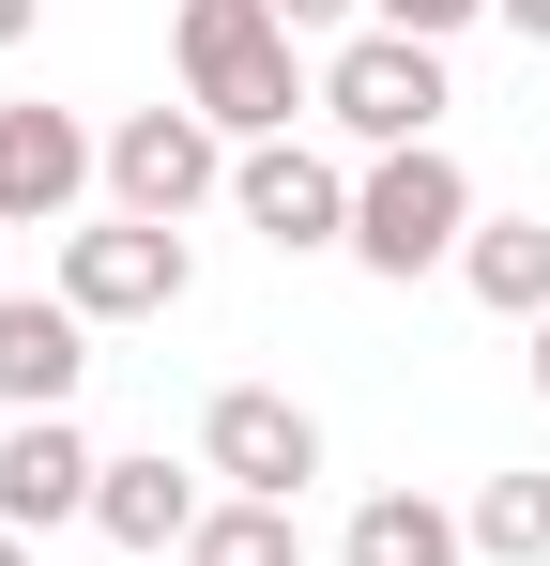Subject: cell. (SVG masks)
Instances as JSON below:
<instances>
[{"label":"cell","mask_w":550,"mask_h":566,"mask_svg":"<svg viewBox=\"0 0 550 566\" xmlns=\"http://www.w3.org/2000/svg\"><path fill=\"white\" fill-rule=\"evenodd\" d=\"M92 490H107V460L77 444V413H15V429H0V521H15V536L92 521Z\"/></svg>","instance_id":"9"},{"label":"cell","mask_w":550,"mask_h":566,"mask_svg":"<svg viewBox=\"0 0 550 566\" xmlns=\"http://www.w3.org/2000/svg\"><path fill=\"white\" fill-rule=\"evenodd\" d=\"M489 15H505V31H520V46H550V0H489Z\"/></svg>","instance_id":"18"},{"label":"cell","mask_w":550,"mask_h":566,"mask_svg":"<svg viewBox=\"0 0 550 566\" xmlns=\"http://www.w3.org/2000/svg\"><path fill=\"white\" fill-rule=\"evenodd\" d=\"M275 15H290V31H337V15H367V0H275Z\"/></svg>","instance_id":"17"},{"label":"cell","mask_w":550,"mask_h":566,"mask_svg":"<svg viewBox=\"0 0 550 566\" xmlns=\"http://www.w3.org/2000/svg\"><path fill=\"white\" fill-rule=\"evenodd\" d=\"M214 185H230V138H214L199 107H123V123H107V199H123V214L183 230Z\"/></svg>","instance_id":"6"},{"label":"cell","mask_w":550,"mask_h":566,"mask_svg":"<svg viewBox=\"0 0 550 566\" xmlns=\"http://www.w3.org/2000/svg\"><path fill=\"white\" fill-rule=\"evenodd\" d=\"M77 368H92V322L62 291H0V413H77Z\"/></svg>","instance_id":"10"},{"label":"cell","mask_w":550,"mask_h":566,"mask_svg":"<svg viewBox=\"0 0 550 566\" xmlns=\"http://www.w3.org/2000/svg\"><path fill=\"white\" fill-rule=\"evenodd\" d=\"M199 474H230L245 505H306V474H321V413H306L290 382H230V398L199 413Z\"/></svg>","instance_id":"4"},{"label":"cell","mask_w":550,"mask_h":566,"mask_svg":"<svg viewBox=\"0 0 550 566\" xmlns=\"http://www.w3.org/2000/svg\"><path fill=\"white\" fill-rule=\"evenodd\" d=\"M536 398H550V322H536Z\"/></svg>","instance_id":"21"},{"label":"cell","mask_w":550,"mask_h":566,"mask_svg":"<svg viewBox=\"0 0 550 566\" xmlns=\"http://www.w3.org/2000/svg\"><path fill=\"white\" fill-rule=\"evenodd\" d=\"M183 566H306V536H290V505H199V536H183Z\"/></svg>","instance_id":"15"},{"label":"cell","mask_w":550,"mask_h":566,"mask_svg":"<svg viewBox=\"0 0 550 566\" xmlns=\"http://www.w3.org/2000/svg\"><path fill=\"white\" fill-rule=\"evenodd\" d=\"M183 107L214 123V138H290V107H306V31L275 15V0H183Z\"/></svg>","instance_id":"1"},{"label":"cell","mask_w":550,"mask_h":566,"mask_svg":"<svg viewBox=\"0 0 550 566\" xmlns=\"http://www.w3.org/2000/svg\"><path fill=\"white\" fill-rule=\"evenodd\" d=\"M474 552H489V566H550V474L536 460L474 490Z\"/></svg>","instance_id":"14"},{"label":"cell","mask_w":550,"mask_h":566,"mask_svg":"<svg viewBox=\"0 0 550 566\" xmlns=\"http://www.w3.org/2000/svg\"><path fill=\"white\" fill-rule=\"evenodd\" d=\"M92 536H107V552H183V536H199V474H169V460H107Z\"/></svg>","instance_id":"12"},{"label":"cell","mask_w":550,"mask_h":566,"mask_svg":"<svg viewBox=\"0 0 550 566\" xmlns=\"http://www.w3.org/2000/svg\"><path fill=\"white\" fill-rule=\"evenodd\" d=\"M444 107H458L444 93V46H413V31H352V46L321 62V123L367 138V154H413Z\"/></svg>","instance_id":"3"},{"label":"cell","mask_w":550,"mask_h":566,"mask_svg":"<svg viewBox=\"0 0 550 566\" xmlns=\"http://www.w3.org/2000/svg\"><path fill=\"white\" fill-rule=\"evenodd\" d=\"M474 245V185H458V154L444 138H413V154H367V185H352V261L367 276H429V261H458Z\"/></svg>","instance_id":"2"},{"label":"cell","mask_w":550,"mask_h":566,"mask_svg":"<svg viewBox=\"0 0 550 566\" xmlns=\"http://www.w3.org/2000/svg\"><path fill=\"white\" fill-rule=\"evenodd\" d=\"M183 291H199V261H183V230H154V214L62 230V306L77 322H169Z\"/></svg>","instance_id":"5"},{"label":"cell","mask_w":550,"mask_h":566,"mask_svg":"<svg viewBox=\"0 0 550 566\" xmlns=\"http://www.w3.org/2000/svg\"><path fill=\"white\" fill-rule=\"evenodd\" d=\"M458 552H474V521H444L429 490H367L337 536V566H458Z\"/></svg>","instance_id":"13"},{"label":"cell","mask_w":550,"mask_h":566,"mask_svg":"<svg viewBox=\"0 0 550 566\" xmlns=\"http://www.w3.org/2000/svg\"><path fill=\"white\" fill-rule=\"evenodd\" d=\"M230 199H245V230H261L275 261H306V245H352V169H337V154H306V138H261V154H230Z\"/></svg>","instance_id":"7"},{"label":"cell","mask_w":550,"mask_h":566,"mask_svg":"<svg viewBox=\"0 0 550 566\" xmlns=\"http://www.w3.org/2000/svg\"><path fill=\"white\" fill-rule=\"evenodd\" d=\"M92 169H107V138H77L62 107H0V230H62Z\"/></svg>","instance_id":"8"},{"label":"cell","mask_w":550,"mask_h":566,"mask_svg":"<svg viewBox=\"0 0 550 566\" xmlns=\"http://www.w3.org/2000/svg\"><path fill=\"white\" fill-rule=\"evenodd\" d=\"M458 291H474L489 322H550V214H474Z\"/></svg>","instance_id":"11"},{"label":"cell","mask_w":550,"mask_h":566,"mask_svg":"<svg viewBox=\"0 0 550 566\" xmlns=\"http://www.w3.org/2000/svg\"><path fill=\"white\" fill-rule=\"evenodd\" d=\"M0 566H31V536H15V521H0Z\"/></svg>","instance_id":"20"},{"label":"cell","mask_w":550,"mask_h":566,"mask_svg":"<svg viewBox=\"0 0 550 566\" xmlns=\"http://www.w3.org/2000/svg\"><path fill=\"white\" fill-rule=\"evenodd\" d=\"M489 0H367V31H413V46H444V31H474Z\"/></svg>","instance_id":"16"},{"label":"cell","mask_w":550,"mask_h":566,"mask_svg":"<svg viewBox=\"0 0 550 566\" xmlns=\"http://www.w3.org/2000/svg\"><path fill=\"white\" fill-rule=\"evenodd\" d=\"M31 15H46V0H0V46H15V31H31Z\"/></svg>","instance_id":"19"}]
</instances>
